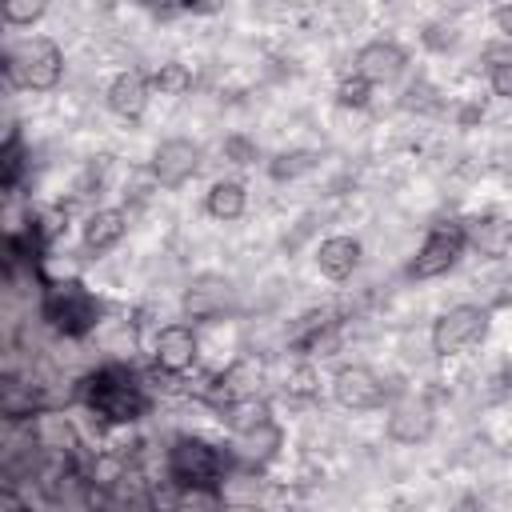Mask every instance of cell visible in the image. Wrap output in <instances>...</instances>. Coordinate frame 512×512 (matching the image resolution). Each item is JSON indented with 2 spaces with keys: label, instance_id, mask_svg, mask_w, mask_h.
Wrapping results in <instances>:
<instances>
[{
  "label": "cell",
  "instance_id": "6da1fadb",
  "mask_svg": "<svg viewBox=\"0 0 512 512\" xmlns=\"http://www.w3.org/2000/svg\"><path fill=\"white\" fill-rule=\"evenodd\" d=\"M76 400L100 424H136L148 412V392L124 364H100L76 384Z\"/></svg>",
  "mask_w": 512,
  "mask_h": 512
},
{
  "label": "cell",
  "instance_id": "7a4b0ae2",
  "mask_svg": "<svg viewBox=\"0 0 512 512\" xmlns=\"http://www.w3.org/2000/svg\"><path fill=\"white\" fill-rule=\"evenodd\" d=\"M228 468H232L228 452L200 436H176L164 452V472L176 492H216Z\"/></svg>",
  "mask_w": 512,
  "mask_h": 512
},
{
  "label": "cell",
  "instance_id": "3957f363",
  "mask_svg": "<svg viewBox=\"0 0 512 512\" xmlns=\"http://www.w3.org/2000/svg\"><path fill=\"white\" fill-rule=\"evenodd\" d=\"M4 76L24 92H52L64 80V52L52 36H24L4 48Z\"/></svg>",
  "mask_w": 512,
  "mask_h": 512
},
{
  "label": "cell",
  "instance_id": "277c9868",
  "mask_svg": "<svg viewBox=\"0 0 512 512\" xmlns=\"http://www.w3.org/2000/svg\"><path fill=\"white\" fill-rule=\"evenodd\" d=\"M40 316L52 332L80 340L100 324V300L80 284V280H56L40 296Z\"/></svg>",
  "mask_w": 512,
  "mask_h": 512
},
{
  "label": "cell",
  "instance_id": "5b68a950",
  "mask_svg": "<svg viewBox=\"0 0 512 512\" xmlns=\"http://www.w3.org/2000/svg\"><path fill=\"white\" fill-rule=\"evenodd\" d=\"M488 324H492L488 308H480V304H456V308H448V312H440L432 320V352L436 356H464V352H472V348L484 344Z\"/></svg>",
  "mask_w": 512,
  "mask_h": 512
},
{
  "label": "cell",
  "instance_id": "8992f818",
  "mask_svg": "<svg viewBox=\"0 0 512 512\" xmlns=\"http://www.w3.org/2000/svg\"><path fill=\"white\" fill-rule=\"evenodd\" d=\"M468 248V232L460 220H436L424 236V244L416 248V256L408 260V276L412 280H436L444 272L456 268V260Z\"/></svg>",
  "mask_w": 512,
  "mask_h": 512
},
{
  "label": "cell",
  "instance_id": "52a82bcc",
  "mask_svg": "<svg viewBox=\"0 0 512 512\" xmlns=\"http://www.w3.org/2000/svg\"><path fill=\"white\" fill-rule=\"evenodd\" d=\"M200 144L196 140H188V136H168V140H160L156 148H152V180L160 184V188H180V184H188L196 172H200Z\"/></svg>",
  "mask_w": 512,
  "mask_h": 512
},
{
  "label": "cell",
  "instance_id": "ba28073f",
  "mask_svg": "<svg viewBox=\"0 0 512 512\" xmlns=\"http://www.w3.org/2000/svg\"><path fill=\"white\" fill-rule=\"evenodd\" d=\"M332 396L348 412H376L388 400V384L368 364H344L332 376Z\"/></svg>",
  "mask_w": 512,
  "mask_h": 512
},
{
  "label": "cell",
  "instance_id": "9c48e42d",
  "mask_svg": "<svg viewBox=\"0 0 512 512\" xmlns=\"http://www.w3.org/2000/svg\"><path fill=\"white\" fill-rule=\"evenodd\" d=\"M200 356V340L188 324H164L152 340V364L168 376H184Z\"/></svg>",
  "mask_w": 512,
  "mask_h": 512
},
{
  "label": "cell",
  "instance_id": "30bf717a",
  "mask_svg": "<svg viewBox=\"0 0 512 512\" xmlns=\"http://www.w3.org/2000/svg\"><path fill=\"white\" fill-rule=\"evenodd\" d=\"M436 428V416H432V404L420 400V396H404L388 408V420H384V432L388 440L396 444H424Z\"/></svg>",
  "mask_w": 512,
  "mask_h": 512
},
{
  "label": "cell",
  "instance_id": "8fae6325",
  "mask_svg": "<svg viewBox=\"0 0 512 512\" xmlns=\"http://www.w3.org/2000/svg\"><path fill=\"white\" fill-rule=\"evenodd\" d=\"M404 64H408V52L396 44V40H388V36H376V40H368V44H360V52H356V76H364L372 88L376 84H392L400 72H404Z\"/></svg>",
  "mask_w": 512,
  "mask_h": 512
},
{
  "label": "cell",
  "instance_id": "7c38bea8",
  "mask_svg": "<svg viewBox=\"0 0 512 512\" xmlns=\"http://www.w3.org/2000/svg\"><path fill=\"white\" fill-rule=\"evenodd\" d=\"M148 100H152V80L144 72H136V68L116 72L108 80V88H104V104L120 120H140L148 112Z\"/></svg>",
  "mask_w": 512,
  "mask_h": 512
},
{
  "label": "cell",
  "instance_id": "4fadbf2b",
  "mask_svg": "<svg viewBox=\"0 0 512 512\" xmlns=\"http://www.w3.org/2000/svg\"><path fill=\"white\" fill-rule=\"evenodd\" d=\"M180 304H184V316L188 320H216L232 304V284L220 280V276H196L184 288V300Z\"/></svg>",
  "mask_w": 512,
  "mask_h": 512
},
{
  "label": "cell",
  "instance_id": "5bb4252c",
  "mask_svg": "<svg viewBox=\"0 0 512 512\" xmlns=\"http://www.w3.org/2000/svg\"><path fill=\"white\" fill-rule=\"evenodd\" d=\"M128 232V216L120 208H92L80 224V244L84 252L100 256V252H112Z\"/></svg>",
  "mask_w": 512,
  "mask_h": 512
},
{
  "label": "cell",
  "instance_id": "9a60e30c",
  "mask_svg": "<svg viewBox=\"0 0 512 512\" xmlns=\"http://www.w3.org/2000/svg\"><path fill=\"white\" fill-rule=\"evenodd\" d=\"M360 256H364V244L356 236H324L316 244V272L328 276V280H348L356 268H360Z\"/></svg>",
  "mask_w": 512,
  "mask_h": 512
},
{
  "label": "cell",
  "instance_id": "2e32d148",
  "mask_svg": "<svg viewBox=\"0 0 512 512\" xmlns=\"http://www.w3.org/2000/svg\"><path fill=\"white\" fill-rule=\"evenodd\" d=\"M260 384H264V364L256 356H240L236 364H228L220 372L216 392L224 396L220 404H228V400H252V396H260Z\"/></svg>",
  "mask_w": 512,
  "mask_h": 512
},
{
  "label": "cell",
  "instance_id": "e0dca14e",
  "mask_svg": "<svg viewBox=\"0 0 512 512\" xmlns=\"http://www.w3.org/2000/svg\"><path fill=\"white\" fill-rule=\"evenodd\" d=\"M464 232H468V248H476L488 260H500L512 248V220L504 216H476L464 224Z\"/></svg>",
  "mask_w": 512,
  "mask_h": 512
},
{
  "label": "cell",
  "instance_id": "ac0fdd59",
  "mask_svg": "<svg viewBox=\"0 0 512 512\" xmlns=\"http://www.w3.org/2000/svg\"><path fill=\"white\" fill-rule=\"evenodd\" d=\"M204 208L212 220H240L248 208V188L240 180H212V188L204 192Z\"/></svg>",
  "mask_w": 512,
  "mask_h": 512
},
{
  "label": "cell",
  "instance_id": "d6986e66",
  "mask_svg": "<svg viewBox=\"0 0 512 512\" xmlns=\"http://www.w3.org/2000/svg\"><path fill=\"white\" fill-rule=\"evenodd\" d=\"M280 444H284V432H280L276 420H264L260 428L236 436V448H240V456H244L248 464H268V460L280 452Z\"/></svg>",
  "mask_w": 512,
  "mask_h": 512
},
{
  "label": "cell",
  "instance_id": "ffe728a7",
  "mask_svg": "<svg viewBox=\"0 0 512 512\" xmlns=\"http://www.w3.org/2000/svg\"><path fill=\"white\" fill-rule=\"evenodd\" d=\"M220 420L232 428V436H244V432L260 428L264 420H272V408L264 404V396H252V400H228V404H220Z\"/></svg>",
  "mask_w": 512,
  "mask_h": 512
},
{
  "label": "cell",
  "instance_id": "44dd1931",
  "mask_svg": "<svg viewBox=\"0 0 512 512\" xmlns=\"http://www.w3.org/2000/svg\"><path fill=\"white\" fill-rule=\"evenodd\" d=\"M320 164V156L312 152V148H292V152H276L272 160H268V176L272 180H296V176H304V172H312Z\"/></svg>",
  "mask_w": 512,
  "mask_h": 512
},
{
  "label": "cell",
  "instance_id": "7402d4cb",
  "mask_svg": "<svg viewBox=\"0 0 512 512\" xmlns=\"http://www.w3.org/2000/svg\"><path fill=\"white\" fill-rule=\"evenodd\" d=\"M148 80H152V88H156L160 96H184V92L192 88V68L180 64V60H164Z\"/></svg>",
  "mask_w": 512,
  "mask_h": 512
},
{
  "label": "cell",
  "instance_id": "603a6c76",
  "mask_svg": "<svg viewBox=\"0 0 512 512\" xmlns=\"http://www.w3.org/2000/svg\"><path fill=\"white\" fill-rule=\"evenodd\" d=\"M44 12H48L44 0H8V4L0 8V20H4L8 28H32Z\"/></svg>",
  "mask_w": 512,
  "mask_h": 512
},
{
  "label": "cell",
  "instance_id": "cb8c5ba5",
  "mask_svg": "<svg viewBox=\"0 0 512 512\" xmlns=\"http://www.w3.org/2000/svg\"><path fill=\"white\" fill-rule=\"evenodd\" d=\"M420 44H424L428 52H452V48L460 44V28H456L452 20H428L424 32H420Z\"/></svg>",
  "mask_w": 512,
  "mask_h": 512
},
{
  "label": "cell",
  "instance_id": "d4e9b609",
  "mask_svg": "<svg viewBox=\"0 0 512 512\" xmlns=\"http://www.w3.org/2000/svg\"><path fill=\"white\" fill-rule=\"evenodd\" d=\"M336 104L340 108H368L372 104V84L356 72H348L340 84H336Z\"/></svg>",
  "mask_w": 512,
  "mask_h": 512
},
{
  "label": "cell",
  "instance_id": "484cf974",
  "mask_svg": "<svg viewBox=\"0 0 512 512\" xmlns=\"http://www.w3.org/2000/svg\"><path fill=\"white\" fill-rule=\"evenodd\" d=\"M220 152H224V160H232V164H240V168H248V164H256V156H260V148H256V140H248L244 132H232V136H224V144H220Z\"/></svg>",
  "mask_w": 512,
  "mask_h": 512
},
{
  "label": "cell",
  "instance_id": "4316f807",
  "mask_svg": "<svg viewBox=\"0 0 512 512\" xmlns=\"http://www.w3.org/2000/svg\"><path fill=\"white\" fill-rule=\"evenodd\" d=\"M172 512H224L216 492H176Z\"/></svg>",
  "mask_w": 512,
  "mask_h": 512
},
{
  "label": "cell",
  "instance_id": "83f0119b",
  "mask_svg": "<svg viewBox=\"0 0 512 512\" xmlns=\"http://www.w3.org/2000/svg\"><path fill=\"white\" fill-rule=\"evenodd\" d=\"M488 88L500 96V100H512V60H500L488 68Z\"/></svg>",
  "mask_w": 512,
  "mask_h": 512
},
{
  "label": "cell",
  "instance_id": "f1b7e54d",
  "mask_svg": "<svg viewBox=\"0 0 512 512\" xmlns=\"http://www.w3.org/2000/svg\"><path fill=\"white\" fill-rule=\"evenodd\" d=\"M492 24H496V32L512 44V4H496V8H492Z\"/></svg>",
  "mask_w": 512,
  "mask_h": 512
},
{
  "label": "cell",
  "instance_id": "f546056e",
  "mask_svg": "<svg viewBox=\"0 0 512 512\" xmlns=\"http://www.w3.org/2000/svg\"><path fill=\"white\" fill-rule=\"evenodd\" d=\"M496 308H512V272L500 280V288H496V300H492Z\"/></svg>",
  "mask_w": 512,
  "mask_h": 512
},
{
  "label": "cell",
  "instance_id": "4dcf8cb0",
  "mask_svg": "<svg viewBox=\"0 0 512 512\" xmlns=\"http://www.w3.org/2000/svg\"><path fill=\"white\" fill-rule=\"evenodd\" d=\"M480 116H484V104H476V100L460 108V124H472V120H480Z\"/></svg>",
  "mask_w": 512,
  "mask_h": 512
},
{
  "label": "cell",
  "instance_id": "1f68e13d",
  "mask_svg": "<svg viewBox=\"0 0 512 512\" xmlns=\"http://www.w3.org/2000/svg\"><path fill=\"white\" fill-rule=\"evenodd\" d=\"M456 512H480V500H476V496H464V500L456 504Z\"/></svg>",
  "mask_w": 512,
  "mask_h": 512
},
{
  "label": "cell",
  "instance_id": "d6a6232c",
  "mask_svg": "<svg viewBox=\"0 0 512 512\" xmlns=\"http://www.w3.org/2000/svg\"><path fill=\"white\" fill-rule=\"evenodd\" d=\"M508 388H512V368H508Z\"/></svg>",
  "mask_w": 512,
  "mask_h": 512
}]
</instances>
